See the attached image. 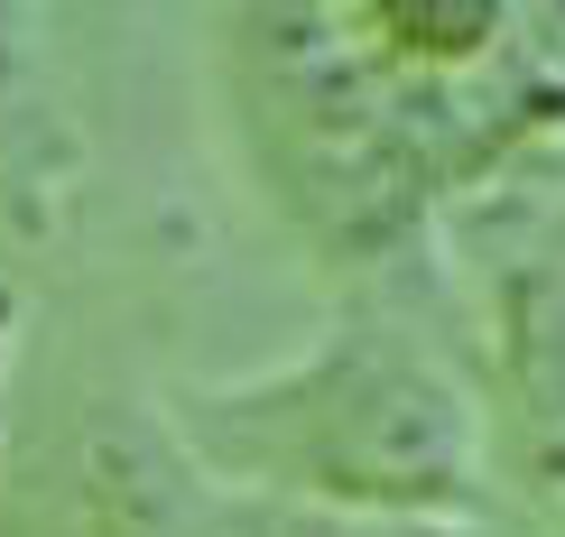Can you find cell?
<instances>
[{
  "mask_svg": "<svg viewBox=\"0 0 565 537\" xmlns=\"http://www.w3.org/2000/svg\"><path fill=\"white\" fill-rule=\"evenodd\" d=\"M204 473L324 509H445L463 501V408L417 353L334 334L269 380L185 389L168 408Z\"/></svg>",
  "mask_w": 565,
  "mask_h": 537,
  "instance_id": "6da1fadb",
  "label": "cell"
},
{
  "mask_svg": "<svg viewBox=\"0 0 565 537\" xmlns=\"http://www.w3.org/2000/svg\"><path fill=\"white\" fill-rule=\"evenodd\" d=\"M0 537H223L177 417L84 380H10Z\"/></svg>",
  "mask_w": 565,
  "mask_h": 537,
  "instance_id": "7a4b0ae2",
  "label": "cell"
},
{
  "mask_svg": "<svg viewBox=\"0 0 565 537\" xmlns=\"http://www.w3.org/2000/svg\"><path fill=\"white\" fill-rule=\"evenodd\" d=\"M19 149V19H0V168Z\"/></svg>",
  "mask_w": 565,
  "mask_h": 537,
  "instance_id": "3957f363",
  "label": "cell"
},
{
  "mask_svg": "<svg viewBox=\"0 0 565 537\" xmlns=\"http://www.w3.org/2000/svg\"><path fill=\"white\" fill-rule=\"evenodd\" d=\"M10 380H19V278L0 269V417H10Z\"/></svg>",
  "mask_w": 565,
  "mask_h": 537,
  "instance_id": "277c9868",
  "label": "cell"
}]
</instances>
